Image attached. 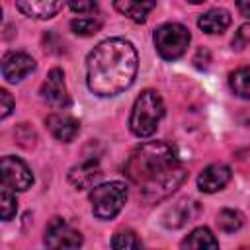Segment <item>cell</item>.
Segmentation results:
<instances>
[{
  "label": "cell",
  "mask_w": 250,
  "mask_h": 250,
  "mask_svg": "<svg viewBox=\"0 0 250 250\" xmlns=\"http://www.w3.org/2000/svg\"><path fill=\"white\" fill-rule=\"evenodd\" d=\"M14 109V100L6 90H0V117L6 119L10 115V111Z\"/></svg>",
  "instance_id": "obj_25"
},
{
  "label": "cell",
  "mask_w": 250,
  "mask_h": 250,
  "mask_svg": "<svg viewBox=\"0 0 250 250\" xmlns=\"http://www.w3.org/2000/svg\"><path fill=\"white\" fill-rule=\"evenodd\" d=\"M0 205H2V219L4 221H10L18 211V201H16L14 189L8 188L6 184H2V189H0Z\"/></svg>",
  "instance_id": "obj_21"
},
{
  "label": "cell",
  "mask_w": 250,
  "mask_h": 250,
  "mask_svg": "<svg viewBox=\"0 0 250 250\" xmlns=\"http://www.w3.org/2000/svg\"><path fill=\"white\" fill-rule=\"evenodd\" d=\"M111 246L117 250H129V248H141V240L137 236L135 230L131 229H121L113 234L111 238Z\"/></svg>",
  "instance_id": "obj_20"
},
{
  "label": "cell",
  "mask_w": 250,
  "mask_h": 250,
  "mask_svg": "<svg viewBox=\"0 0 250 250\" xmlns=\"http://www.w3.org/2000/svg\"><path fill=\"white\" fill-rule=\"evenodd\" d=\"M45 123H47V129L51 131V135L62 143L74 141L80 131V123L68 113H51L45 119Z\"/></svg>",
  "instance_id": "obj_11"
},
{
  "label": "cell",
  "mask_w": 250,
  "mask_h": 250,
  "mask_svg": "<svg viewBox=\"0 0 250 250\" xmlns=\"http://www.w3.org/2000/svg\"><path fill=\"white\" fill-rule=\"evenodd\" d=\"M125 201H127V188L121 182L100 184L90 191L92 213L102 221L113 219L123 209Z\"/></svg>",
  "instance_id": "obj_4"
},
{
  "label": "cell",
  "mask_w": 250,
  "mask_h": 250,
  "mask_svg": "<svg viewBox=\"0 0 250 250\" xmlns=\"http://www.w3.org/2000/svg\"><path fill=\"white\" fill-rule=\"evenodd\" d=\"M162 117H164V104H162L160 94L154 90H145L133 104L129 127L133 135L145 139L156 131Z\"/></svg>",
  "instance_id": "obj_3"
},
{
  "label": "cell",
  "mask_w": 250,
  "mask_h": 250,
  "mask_svg": "<svg viewBox=\"0 0 250 250\" xmlns=\"http://www.w3.org/2000/svg\"><path fill=\"white\" fill-rule=\"evenodd\" d=\"M154 4H156L154 0H113L115 10L137 23L146 20V16L154 8Z\"/></svg>",
  "instance_id": "obj_15"
},
{
  "label": "cell",
  "mask_w": 250,
  "mask_h": 250,
  "mask_svg": "<svg viewBox=\"0 0 250 250\" xmlns=\"http://www.w3.org/2000/svg\"><path fill=\"white\" fill-rule=\"evenodd\" d=\"M43 240L49 248H78V246H82V234L61 217H53L49 221Z\"/></svg>",
  "instance_id": "obj_6"
},
{
  "label": "cell",
  "mask_w": 250,
  "mask_h": 250,
  "mask_svg": "<svg viewBox=\"0 0 250 250\" xmlns=\"http://www.w3.org/2000/svg\"><path fill=\"white\" fill-rule=\"evenodd\" d=\"M230 90L244 100H250V66H242L238 70H234L229 78Z\"/></svg>",
  "instance_id": "obj_18"
},
{
  "label": "cell",
  "mask_w": 250,
  "mask_h": 250,
  "mask_svg": "<svg viewBox=\"0 0 250 250\" xmlns=\"http://www.w3.org/2000/svg\"><path fill=\"white\" fill-rule=\"evenodd\" d=\"M230 180V168L227 164H209L197 178V188L203 193H215L223 189Z\"/></svg>",
  "instance_id": "obj_10"
},
{
  "label": "cell",
  "mask_w": 250,
  "mask_h": 250,
  "mask_svg": "<svg viewBox=\"0 0 250 250\" xmlns=\"http://www.w3.org/2000/svg\"><path fill=\"white\" fill-rule=\"evenodd\" d=\"M250 43V21L242 23L232 37V49H244Z\"/></svg>",
  "instance_id": "obj_23"
},
{
  "label": "cell",
  "mask_w": 250,
  "mask_h": 250,
  "mask_svg": "<svg viewBox=\"0 0 250 250\" xmlns=\"http://www.w3.org/2000/svg\"><path fill=\"white\" fill-rule=\"evenodd\" d=\"M217 225L223 232H236L244 225V215L236 209H223L217 215Z\"/></svg>",
  "instance_id": "obj_19"
},
{
  "label": "cell",
  "mask_w": 250,
  "mask_h": 250,
  "mask_svg": "<svg viewBox=\"0 0 250 250\" xmlns=\"http://www.w3.org/2000/svg\"><path fill=\"white\" fill-rule=\"evenodd\" d=\"M236 8L244 18H250V0H236Z\"/></svg>",
  "instance_id": "obj_26"
},
{
  "label": "cell",
  "mask_w": 250,
  "mask_h": 250,
  "mask_svg": "<svg viewBox=\"0 0 250 250\" xmlns=\"http://www.w3.org/2000/svg\"><path fill=\"white\" fill-rule=\"evenodd\" d=\"M35 70V61L27 53L12 51L2 59V76L8 82H20Z\"/></svg>",
  "instance_id": "obj_9"
},
{
  "label": "cell",
  "mask_w": 250,
  "mask_h": 250,
  "mask_svg": "<svg viewBox=\"0 0 250 250\" xmlns=\"http://www.w3.org/2000/svg\"><path fill=\"white\" fill-rule=\"evenodd\" d=\"M41 98L51 104L53 107H66L70 104L66 86H64V74L61 68H51L47 74V80L41 86Z\"/></svg>",
  "instance_id": "obj_8"
},
{
  "label": "cell",
  "mask_w": 250,
  "mask_h": 250,
  "mask_svg": "<svg viewBox=\"0 0 250 250\" xmlns=\"http://www.w3.org/2000/svg\"><path fill=\"white\" fill-rule=\"evenodd\" d=\"M182 248H219V240L207 227H199L182 240Z\"/></svg>",
  "instance_id": "obj_17"
},
{
  "label": "cell",
  "mask_w": 250,
  "mask_h": 250,
  "mask_svg": "<svg viewBox=\"0 0 250 250\" xmlns=\"http://www.w3.org/2000/svg\"><path fill=\"white\" fill-rule=\"evenodd\" d=\"M125 176L139 186L145 201H160L186 180V168L170 145L150 141L131 152L125 162Z\"/></svg>",
  "instance_id": "obj_1"
},
{
  "label": "cell",
  "mask_w": 250,
  "mask_h": 250,
  "mask_svg": "<svg viewBox=\"0 0 250 250\" xmlns=\"http://www.w3.org/2000/svg\"><path fill=\"white\" fill-rule=\"evenodd\" d=\"M152 39H154V47L162 59L176 61L186 53L191 35L188 31V27L182 23H164L154 29Z\"/></svg>",
  "instance_id": "obj_5"
},
{
  "label": "cell",
  "mask_w": 250,
  "mask_h": 250,
  "mask_svg": "<svg viewBox=\"0 0 250 250\" xmlns=\"http://www.w3.org/2000/svg\"><path fill=\"white\" fill-rule=\"evenodd\" d=\"M199 215V203L193 199H180L164 213V225L170 229H180Z\"/></svg>",
  "instance_id": "obj_12"
},
{
  "label": "cell",
  "mask_w": 250,
  "mask_h": 250,
  "mask_svg": "<svg viewBox=\"0 0 250 250\" xmlns=\"http://www.w3.org/2000/svg\"><path fill=\"white\" fill-rule=\"evenodd\" d=\"M139 68L135 47L121 39L111 37L98 43L86 59V82L96 96H117L125 92Z\"/></svg>",
  "instance_id": "obj_2"
},
{
  "label": "cell",
  "mask_w": 250,
  "mask_h": 250,
  "mask_svg": "<svg viewBox=\"0 0 250 250\" xmlns=\"http://www.w3.org/2000/svg\"><path fill=\"white\" fill-rule=\"evenodd\" d=\"M197 25L205 31V33H223L229 25H230V14L227 10H221V8H215V10H209L205 14H201V18L197 20Z\"/></svg>",
  "instance_id": "obj_16"
},
{
  "label": "cell",
  "mask_w": 250,
  "mask_h": 250,
  "mask_svg": "<svg viewBox=\"0 0 250 250\" xmlns=\"http://www.w3.org/2000/svg\"><path fill=\"white\" fill-rule=\"evenodd\" d=\"M100 27H102V21L96 20V18H78V20H72L70 21V29L76 35H82V37H88V35L98 33Z\"/></svg>",
  "instance_id": "obj_22"
},
{
  "label": "cell",
  "mask_w": 250,
  "mask_h": 250,
  "mask_svg": "<svg viewBox=\"0 0 250 250\" xmlns=\"http://www.w3.org/2000/svg\"><path fill=\"white\" fill-rule=\"evenodd\" d=\"M0 168H2V184L12 188L14 191H25L31 188L33 174L23 160L16 156H4Z\"/></svg>",
  "instance_id": "obj_7"
},
{
  "label": "cell",
  "mask_w": 250,
  "mask_h": 250,
  "mask_svg": "<svg viewBox=\"0 0 250 250\" xmlns=\"http://www.w3.org/2000/svg\"><path fill=\"white\" fill-rule=\"evenodd\" d=\"M191 4H201V2H205V0H189Z\"/></svg>",
  "instance_id": "obj_27"
},
{
  "label": "cell",
  "mask_w": 250,
  "mask_h": 250,
  "mask_svg": "<svg viewBox=\"0 0 250 250\" xmlns=\"http://www.w3.org/2000/svg\"><path fill=\"white\" fill-rule=\"evenodd\" d=\"M102 176V168L96 160H86L74 168H70L68 172V182L76 188V189H86L92 188Z\"/></svg>",
  "instance_id": "obj_14"
},
{
  "label": "cell",
  "mask_w": 250,
  "mask_h": 250,
  "mask_svg": "<svg viewBox=\"0 0 250 250\" xmlns=\"http://www.w3.org/2000/svg\"><path fill=\"white\" fill-rule=\"evenodd\" d=\"M64 2L66 0H16V6L27 18L49 20L64 6Z\"/></svg>",
  "instance_id": "obj_13"
},
{
  "label": "cell",
  "mask_w": 250,
  "mask_h": 250,
  "mask_svg": "<svg viewBox=\"0 0 250 250\" xmlns=\"http://www.w3.org/2000/svg\"><path fill=\"white\" fill-rule=\"evenodd\" d=\"M70 10L74 14H92L98 10V0H70Z\"/></svg>",
  "instance_id": "obj_24"
}]
</instances>
